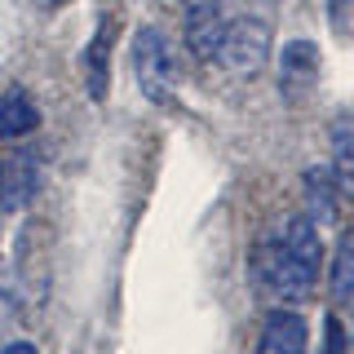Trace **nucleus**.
Instances as JSON below:
<instances>
[{"instance_id": "0eeeda50", "label": "nucleus", "mask_w": 354, "mask_h": 354, "mask_svg": "<svg viewBox=\"0 0 354 354\" xmlns=\"http://www.w3.org/2000/svg\"><path fill=\"white\" fill-rule=\"evenodd\" d=\"M332 182L341 195L354 199V115L332 120Z\"/></svg>"}, {"instance_id": "ddd939ff", "label": "nucleus", "mask_w": 354, "mask_h": 354, "mask_svg": "<svg viewBox=\"0 0 354 354\" xmlns=\"http://www.w3.org/2000/svg\"><path fill=\"white\" fill-rule=\"evenodd\" d=\"M182 9H186V18L191 14H221V0H182Z\"/></svg>"}, {"instance_id": "dca6fc26", "label": "nucleus", "mask_w": 354, "mask_h": 354, "mask_svg": "<svg viewBox=\"0 0 354 354\" xmlns=\"http://www.w3.org/2000/svg\"><path fill=\"white\" fill-rule=\"evenodd\" d=\"M49 5H66V0H49Z\"/></svg>"}, {"instance_id": "1a4fd4ad", "label": "nucleus", "mask_w": 354, "mask_h": 354, "mask_svg": "<svg viewBox=\"0 0 354 354\" xmlns=\"http://www.w3.org/2000/svg\"><path fill=\"white\" fill-rule=\"evenodd\" d=\"M328 292L337 306H354V230H341L337 248H332V274Z\"/></svg>"}, {"instance_id": "f03ea898", "label": "nucleus", "mask_w": 354, "mask_h": 354, "mask_svg": "<svg viewBox=\"0 0 354 354\" xmlns=\"http://www.w3.org/2000/svg\"><path fill=\"white\" fill-rule=\"evenodd\" d=\"M270 22L266 18H230L221 22V36H217V53L213 58L226 66L235 80H257V75L270 66Z\"/></svg>"}, {"instance_id": "6e6552de", "label": "nucleus", "mask_w": 354, "mask_h": 354, "mask_svg": "<svg viewBox=\"0 0 354 354\" xmlns=\"http://www.w3.org/2000/svg\"><path fill=\"white\" fill-rule=\"evenodd\" d=\"M84 84H88V97L102 102L106 88H111V22L93 31L88 40V53H84Z\"/></svg>"}, {"instance_id": "f257e3e1", "label": "nucleus", "mask_w": 354, "mask_h": 354, "mask_svg": "<svg viewBox=\"0 0 354 354\" xmlns=\"http://www.w3.org/2000/svg\"><path fill=\"white\" fill-rule=\"evenodd\" d=\"M319 261H324V239H319V226L306 213L288 217L283 235L274 243H266L257 252V274L261 288L270 297H279L283 306H297L315 292L319 283Z\"/></svg>"}, {"instance_id": "f8f14e48", "label": "nucleus", "mask_w": 354, "mask_h": 354, "mask_svg": "<svg viewBox=\"0 0 354 354\" xmlns=\"http://www.w3.org/2000/svg\"><path fill=\"white\" fill-rule=\"evenodd\" d=\"M14 324V283H9V266L0 261V328Z\"/></svg>"}, {"instance_id": "7ed1b4c3", "label": "nucleus", "mask_w": 354, "mask_h": 354, "mask_svg": "<svg viewBox=\"0 0 354 354\" xmlns=\"http://www.w3.org/2000/svg\"><path fill=\"white\" fill-rule=\"evenodd\" d=\"M133 71H138V88L142 97H151L155 106H169L173 102V88H177V53L169 36L160 27H142L138 40H133Z\"/></svg>"}, {"instance_id": "9d476101", "label": "nucleus", "mask_w": 354, "mask_h": 354, "mask_svg": "<svg viewBox=\"0 0 354 354\" xmlns=\"http://www.w3.org/2000/svg\"><path fill=\"white\" fill-rule=\"evenodd\" d=\"M332 213H337V182H332L328 169H310L306 173V217L315 226H324V221H332Z\"/></svg>"}, {"instance_id": "20e7f679", "label": "nucleus", "mask_w": 354, "mask_h": 354, "mask_svg": "<svg viewBox=\"0 0 354 354\" xmlns=\"http://www.w3.org/2000/svg\"><path fill=\"white\" fill-rule=\"evenodd\" d=\"M319 66H324V58H319L315 40H288L279 53V93L288 102H301L319 84Z\"/></svg>"}, {"instance_id": "9b49d317", "label": "nucleus", "mask_w": 354, "mask_h": 354, "mask_svg": "<svg viewBox=\"0 0 354 354\" xmlns=\"http://www.w3.org/2000/svg\"><path fill=\"white\" fill-rule=\"evenodd\" d=\"M324 354H350L346 346V328L337 315H324Z\"/></svg>"}, {"instance_id": "423d86ee", "label": "nucleus", "mask_w": 354, "mask_h": 354, "mask_svg": "<svg viewBox=\"0 0 354 354\" xmlns=\"http://www.w3.org/2000/svg\"><path fill=\"white\" fill-rule=\"evenodd\" d=\"M40 129V106L27 88H9L0 97V142H22Z\"/></svg>"}, {"instance_id": "4468645a", "label": "nucleus", "mask_w": 354, "mask_h": 354, "mask_svg": "<svg viewBox=\"0 0 354 354\" xmlns=\"http://www.w3.org/2000/svg\"><path fill=\"white\" fill-rule=\"evenodd\" d=\"M0 354H40V350L31 346V341H9V346L0 350Z\"/></svg>"}, {"instance_id": "2eb2a0df", "label": "nucleus", "mask_w": 354, "mask_h": 354, "mask_svg": "<svg viewBox=\"0 0 354 354\" xmlns=\"http://www.w3.org/2000/svg\"><path fill=\"white\" fill-rule=\"evenodd\" d=\"M0 204H5V169H0Z\"/></svg>"}, {"instance_id": "39448f33", "label": "nucleus", "mask_w": 354, "mask_h": 354, "mask_svg": "<svg viewBox=\"0 0 354 354\" xmlns=\"http://www.w3.org/2000/svg\"><path fill=\"white\" fill-rule=\"evenodd\" d=\"M257 354H310V328L292 306L270 310L261 337H257Z\"/></svg>"}]
</instances>
